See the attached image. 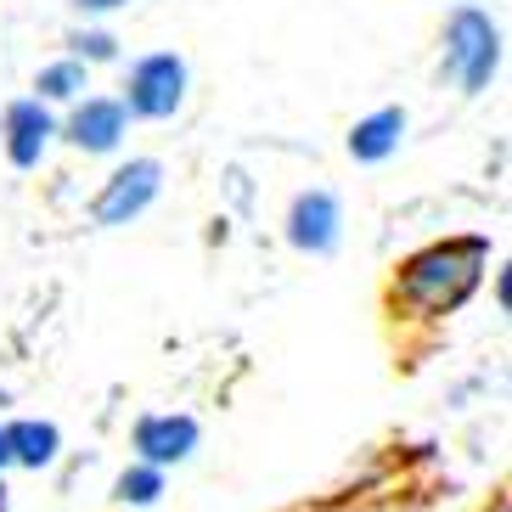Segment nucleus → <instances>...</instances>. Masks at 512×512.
<instances>
[{
  "label": "nucleus",
  "mask_w": 512,
  "mask_h": 512,
  "mask_svg": "<svg viewBox=\"0 0 512 512\" xmlns=\"http://www.w3.org/2000/svg\"><path fill=\"white\" fill-rule=\"evenodd\" d=\"M164 484H169V473H158V467H147V462H124L119 479H113V501H119L124 512H147L152 501L164 496Z\"/></svg>",
  "instance_id": "f8f14e48"
},
{
  "label": "nucleus",
  "mask_w": 512,
  "mask_h": 512,
  "mask_svg": "<svg viewBox=\"0 0 512 512\" xmlns=\"http://www.w3.org/2000/svg\"><path fill=\"white\" fill-rule=\"evenodd\" d=\"M0 512H12V490H6V479H0Z\"/></svg>",
  "instance_id": "f3484780"
},
{
  "label": "nucleus",
  "mask_w": 512,
  "mask_h": 512,
  "mask_svg": "<svg viewBox=\"0 0 512 512\" xmlns=\"http://www.w3.org/2000/svg\"><path fill=\"white\" fill-rule=\"evenodd\" d=\"M0 147H6V164L12 169H40L57 147V107L34 102V96H17L0 113Z\"/></svg>",
  "instance_id": "6e6552de"
},
{
  "label": "nucleus",
  "mask_w": 512,
  "mask_h": 512,
  "mask_svg": "<svg viewBox=\"0 0 512 512\" xmlns=\"http://www.w3.org/2000/svg\"><path fill=\"white\" fill-rule=\"evenodd\" d=\"M484 512H512V501H507V496H496V501H490Z\"/></svg>",
  "instance_id": "a211bd4d"
},
{
  "label": "nucleus",
  "mask_w": 512,
  "mask_h": 512,
  "mask_svg": "<svg viewBox=\"0 0 512 512\" xmlns=\"http://www.w3.org/2000/svg\"><path fill=\"white\" fill-rule=\"evenodd\" d=\"M282 237H287V248H299L310 259L338 254L344 248V203H338V192H327V186L293 192V203L282 214Z\"/></svg>",
  "instance_id": "39448f33"
},
{
  "label": "nucleus",
  "mask_w": 512,
  "mask_h": 512,
  "mask_svg": "<svg viewBox=\"0 0 512 512\" xmlns=\"http://www.w3.org/2000/svg\"><path fill=\"white\" fill-rule=\"evenodd\" d=\"M0 411H12V389H0Z\"/></svg>",
  "instance_id": "6ab92c4d"
},
{
  "label": "nucleus",
  "mask_w": 512,
  "mask_h": 512,
  "mask_svg": "<svg viewBox=\"0 0 512 512\" xmlns=\"http://www.w3.org/2000/svg\"><path fill=\"white\" fill-rule=\"evenodd\" d=\"M164 192V164L158 158H124L91 197V226L102 231H119V226H136L141 214L158 203Z\"/></svg>",
  "instance_id": "20e7f679"
},
{
  "label": "nucleus",
  "mask_w": 512,
  "mask_h": 512,
  "mask_svg": "<svg viewBox=\"0 0 512 512\" xmlns=\"http://www.w3.org/2000/svg\"><path fill=\"white\" fill-rule=\"evenodd\" d=\"M501 74V23L484 6H456L439 29V79L462 96H484Z\"/></svg>",
  "instance_id": "f03ea898"
},
{
  "label": "nucleus",
  "mask_w": 512,
  "mask_h": 512,
  "mask_svg": "<svg viewBox=\"0 0 512 512\" xmlns=\"http://www.w3.org/2000/svg\"><path fill=\"white\" fill-rule=\"evenodd\" d=\"M79 17H113V12H124V6H136V0H68Z\"/></svg>",
  "instance_id": "4468645a"
},
{
  "label": "nucleus",
  "mask_w": 512,
  "mask_h": 512,
  "mask_svg": "<svg viewBox=\"0 0 512 512\" xmlns=\"http://www.w3.org/2000/svg\"><path fill=\"white\" fill-rule=\"evenodd\" d=\"M68 57L85 62V68H107V62H119V34L113 29H96V23H79V29H68Z\"/></svg>",
  "instance_id": "ddd939ff"
},
{
  "label": "nucleus",
  "mask_w": 512,
  "mask_h": 512,
  "mask_svg": "<svg viewBox=\"0 0 512 512\" xmlns=\"http://www.w3.org/2000/svg\"><path fill=\"white\" fill-rule=\"evenodd\" d=\"M85 91H91V68L74 57H57L34 74V102H46V107H74Z\"/></svg>",
  "instance_id": "9b49d317"
},
{
  "label": "nucleus",
  "mask_w": 512,
  "mask_h": 512,
  "mask_svg": "<svg viewBox=\"0 0 512 512\" xmlns=\"http://www.w3.org/2000/svg\"><path fill=\"white\" fill-rule=\"evenodd\" d=\"M406 130H411V113L400 102H389V107H372L366 119H355L349 124V136H344V147H349V158L355 164H389L394 152H400V141H406Z\"/></svg>",
  "instance_id": "1a4fd4ad"
},
{
  "label": "nucleus",
  "mask_w": 512,
  "mask_h": 512,
  "mask_svg": "<svg viewBox=\"0 0 512 512\" xmlns=\"http://www.w3.org/2000/svg\"><path fill=\"white\" fill-rule=\"evenodd\" d=\"M197 445H203V428H197L192 411H147V417H136V428H130V462H147L158 467V473H169V467H186L197 456Z\"/></svg>",
  "instance_id": "0eeeda50"
},
{
  "label": "nucleus",
  "mask_w": 512,
  "mask_h": 512,
  "mask_svg": "<svg viewBox=\"0 0 512 512\" xmlns=\"http://www.w3.org/2000/svg\"><path fill=\"white\" fill-rule=\"evenodd\" d=\"M496 304H501V310H507V304H512V276H507V265H501V271H496Z\"/></svg>",
  "instance_id": "2eb2a0df"
},
{
  "label": "nucleus",
  "mask_w": 512,
  "mask_h": 512,
  "mask_svg": "<svg viewBox=\"0 0 512 512\" xmlns=\"http://www.w3.org/2000/svg\"><path fill=\"white\" fill-rule=\"evenodd\" d=\"M12 473V451H6V428H0V479Z\"/></svg>",
  "instance_id": "dca6fc26"
},
{
  "label": "nucleus",
  "mask_w": 512,
  "mask_h": 512,
  "mask_svg": "<svg viewBox=\"0 0 512 512\" xmlns=\"http://www.w3.org/2000/svg\"><path fill=\"white\" fill-rule=\"evenodd\" d=\"M186 91H192V68H186L181 51H147V57L130 62V74H124V113L141 124H164L175 119L186 107Z\"/></svg>",
  "instance_id": "7ed1b4c3"
},
{
  "label": "nucleus",
  "mask_w": 512,
  "mask_h": 512,
  "mask_svg": "<svg viewBox=\"0 0 512 512\" xmlns=\"http://www.w3.org/2000/svg\"><path fill=\"white\" fill-rule=\"evenodd\" d=\"M124 136H130V113H124L119 96L85 91L57 119V141H68V147L85 152V158H113V152L124 147Z\"/></svg>",
  "instance_id": "423d86ee"
},
{
  "label": "nucleus",
  "mask_w": 512,
  "mask_h": 512,
  "mask_svg": "<svg viewBox=\"0 0 512 512\" xmlns=\"http://www.w3.org/2000/svg\"><path fill=\"white\" fill-rule=\"evenodd\" d=\"M0 428H6L12 467H23V473H51L62 462V428L51 417H12V422H0Z\"/></svg>",
  "instance_id": "9d476101"
},
{
  "label": "nucleus",
  "mask_w": 512,
  "mask_h": 512,
  "mask_svg": "<svg viewBox=\"0 0 512 512\" xmlns=\"http://www.w3.org/2000/svg\"><path fill=\"white\" fill-rule=\"evenodd\" d=\"M484 271H490V237H479V231L439 237L394 265L389 299L394 310H406V321H445L479 293Z\"/></svg>",
  "instance_id": "f257e3e1"
}]
</instances>
